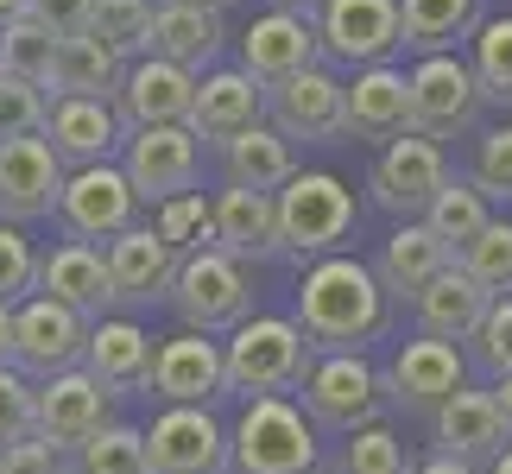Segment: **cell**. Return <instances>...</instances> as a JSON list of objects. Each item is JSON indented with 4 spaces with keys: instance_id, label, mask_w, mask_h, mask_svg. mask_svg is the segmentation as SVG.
<instances>
[{
    "instance_id": "28",
    "label": "cell",
    "mask_w": 512,
    "mask_h": 474,
    "mask_svg": "<svg viewBox=\"0 0 512 474\" xmlns=\"http://www.w3.org/2000/svg\"><path fill=\"white\" fill-rule=\"evenodd\" d=\"M215 215V253H228V260H285V247H279V209H272V196L260 190H222L209 203Z\"/></svg>"
},
{
    "instance_id": "53",
    "label": "cell",
    "mask_w": 512,
    "mask_h": 474,
    "mask_svg": "<svg viewBox=\"0 0 512 474\" xmlns=\"http://www.w3.org/2000/svg\"><path fill=\"white\" fill-rule=\"evenodd\" d=\"M279 7H285V13H298V19H317L323 0H279Z\"/></svg>"
},
{
    "instance_id": "24",
    "label": "cell",
    "mask_w": 512,
    "mask_h": 474,
    "mask_svg": "<svg viewBox=\"0 0 512 474\" xmlns=\"http://www.w3.org/2000/svg\"><path fill=\"white\" fill-rule=\"evenodd\" d=\"M430 437H437V456H456L468 468H487L512 443V424L500 418V405L487 399V392H456L437 418H430Z\"/></svg>"
},
{
    "instance_id": "35",
    "label": "cell",
    "mask_w": 512,
    "mask_h": 474,
    "mask_svg": "<svg viewBox=\"0 0 512 474\" xmlns=\"http://www.w3.org/2000/svg\"><path fill=\"white\" fill-rule=\"evenodd\" d=\"M418 222H424L430 234H437V241H443L449 253H462V247L475 241V234H481L487 222H494V209H487V196H481L475 184H468V177H449V184H443L437 196H430V209L418 215Z\"/></svg>"
},
{
    "instance_id": "25",
    "label": "cell",
    "mask_w": 512,
    "mask_h": 474,
    "mask_svg": "<svg viewBox=\"0 0 512 474\" xmlns=\"http://www.w3.org/2000/svg\"><path fill=\"white\" fill-rule=\"evenodd\" d=\"M260 108H266V89L253 83L247 70H203L196 76L184 127L196 133V140H234V133L260 127Z\"/></svg>"
},
{
    "instance_id": "29",
    "label": "cell",
    "mask_w": 512,
    "mask_h": 474,
    "mask_svg": "<svg viewBox=\"0 0 512 474\" xmlns=\"http://www.w3.org/2000/svg\"><path fill=\"white\" fill-rule=\"evenodd\" d=\"M449 266H456V253H449L424 222H405V228L380 247V266H373V279H380L386 304H418V291L437 279V272H449Z\"/></svg>"
},
{
    "instance_id": "13",
    "label": "cell",
    "mask_w": 512,
    "mask_h": 474,
    "mask_svg": "<svg viewBox=\"0 0 512 474\" xmlns=\"http://www.w3.org/2000/svg\"><path fill=\"white\" fill-rule=\"evenodd\" d=\"M317 45L336 57V64H392V51L405 45L399 38V0H323L317 7Z\"/></svg>"
},
{
    "instance_id": "8",
    "label": "cell",
    "mask_w": 512,
    "mask_h": 474,
    "mask_svg": "<svg viewBox=\"0 0 512 474\" xmlns=\"http://www.w3.org/2000/svg\"><path fill=\"white\" fill-rule=\"evenodd\" d=\"M140 196H133L127 184V171L121 165H83V171H70L64 177V196H57V222L70 228V241H114V234H127V228H140Z\"/></svg>"
},
{
    "instance_id": "16",
    "label": "cell",
    "mask_w": 512,
    "mask_h": 474,
    "mask_svg": "<svg viewBox=\"0 0 512 474\" xmlns=\"http://www.w3.org/2000/svg\"><path fill=\"white\" fill-rule=\"evenodd\" d=\"M146 392L165 405H215L228 392V367H222V342L209 335H165L152 348V373H146Z\"/></svg>"
},
{
    "instance_id": "36",
    "label": "cell",
    "mask_w": 512,
    "mask_h": 474,
    "mask_svg": "<svg viewBox=\"0 0 512 474\" xmlns=\"http://www.w3.org/2000/svg\"><path fill=\"white\" fill-rule=\"evenodd\" d=\"M51 64H57V38L38 26V19L19 13L13 26H0V76L32 89H51Z\"/></svg>"
},
{
    "instance_id": "30",
    "label": "cell",
    "mask_w": 512,
    "mask_h": 474,
    "mask_svg": "<svg viewBox=\"0 0 512 474\" xmlns=\"http://www.w3.org/2000/svg\"><path fill=\"white\" fill-rule=\"evenodd\" d=\"M487 304H494V298H487L462 266H449V272H437V279L418 291L411 310H418V335H430V342H475Z\"/></svg>"
},
{
    "instance_id": "41",
    "label": "cell",
    "mask_w": 512,
    "mask_h": 474,
    "mask_svg": "<svg viewBox=\"0 0 512 474\" xmlns=\"http://www.w3.org/2000/svg\"><path fill=\"white\" fill-rule=\"evenodd\" d=\"M456 266L487 291V298H512V222H487L475 241L456 253Z\"/></svg>"
},
{
    "instance_id": "38",
    "label": "cell",
    "mask_w": 512,
    "mask_h": 474,
    "mask_svg": "<svg viewBox=\"0 0 512 474\" xmlns=\"http://www.w3.org/2000/svg\"><path fill=\"white\" fill-rule=\"evenodd\" d=\"M152 234H159L177 260H190V253L215 247V215H209V203L196 190H184V196H171V203L152 209Z\"/></svg>"
},
{
    "instance_id": "50",
    "label": "cell",
    "mask_w": 512,
    "mask_h": 474,
    "mask_svg": "<svg viewBox=\"0 0 512 474\" xmlns=\"http://www.w3.org/2000/svg\"><path fill=\"white\" fill-rule=\"evenodd\" d=\"M411 474H481V468H468V462H456V456H430V462H418Z\"/></svg>"
},
{
    "instance_id": "34",
    "label": "cell",
    "mask_w": 512,
    "mask_h": 474,
    "mask_svg": "<svg viewBox=\"0 0 512 474\" xmlns=\"http://www.w3.org/2000/svg\"><path fill=\"white\" fill-rule=\"evenodd\" d=\"M121 76L127 64L114 57L102 38H64L57 45V64H51V89L57 95H89V102H108V95H121Z\"/></svg>"
},
{
    "instance_id": "52",
    "label": "cell",
    "mask_w": 512,
    "mask_h": 474,
    "mask_svg": "<svg viewBox=\"0 0 512 474\" xmlns=\"http://www.w3.org/2000/svg\"><path fill=\"white\" fill-rule=\"evenodd\" d=\"M487 399H494V405H500V418L512 424V373H506V380H494V392H487Z\"/></svg>"
},
{
    "instance_id": "47",
    "label": "cell",
    "mask_w": 512,
    "mask_h": 474,
    "mask_svg": "<svg viewBox=\"0 0 512 474\" xmlns=\"http://www.w3.org/2000/svg\"><path fill=\"white\" fill-rule=\"evenodd\" d=\"M475 361L494 373V380H506L512 373V298H494L475 329Z\"/></svg>"
},
{
    "instance_id": "55",
    "label": "cell",
    "mask_w": 512,
    "mask_h": 474,
    "mask_svg": "<svg viewBox=\"0 0 512 474\" xmlns=\"http://www.w3.org/2000/svg\"><path fill=\"white\" fill-rule=\"evenodd\" d=\"M19 13H26V0H0V26H13Z\"/></svg>"
},
{
    "instance_id": "44",
    "label": "cell",
    "mask_w": 512,
    "mask_h": 474,
    "mask_svg": "<svg viewBox=\"0 0 512 474\" xmlns=\"http://www.w3.org/2000/svg\"><path fill=\"white\" fill-rule=\"evenodd\" d=\"M32 418H38V386L19 367H0V449L32 443Z\"/></svg>"
},
{
    "instance_id": "19",
    "label": "cell",
    "mask_w": 512,
    "mask_h": 474,
    "mask_svg": "<svg viewBox=\"0 0 512 474\" xmlns=\"http://www.w3.org/2000/svg\"><path fill=\"white\" fill-rule=\"evenodd\" d=\"M102 260H108L114 304H127V310H152V304H165V298H171L177 253L159 241V234H152V222L127 228V234H114V241L102 247Z\"/></svg>"
},
{
    "instance_id": "56",
    "label": "cell",
    "mask_w": 512,
    "mask_h": 474,
    "mask_svg": "<svg viewBox=\"0 0 512 474\" xmlns=\"http://www.w3.org/2000/svg\"><path fill=\"white\" fill-rule=\"evenodd\" d=\"M184 7H209V13H228L234 0H184Z\"/></svg>"
},
{
    "instance_id": "39",
    "label": "cell",
    "mask_w": 512,
    "mask_h": 474,
    "mask_svg": "<svg viewBox=\"0 0 512 474\" xmlns=\"http://www.w3.org/2000/svg\"><path fill=\"white\" fill-rule=\"evenodd\" d=\"M468 70H475V83H481V102L512 108V13L475 26V64Z\"/></svg>"
},
{
    "instance_id": "49",
    "label": "cell",
    "mask_w": 512,
    "mask_h": 474,
    "mask_svg": "<svg viewBox=\"0 0 512 474\" xmlns=\"http://www.w3.org/2000/svg\"><path fill=\"white\" fill-rule=\"evenodd\" d=\"M0 474H70V456H57V449L45 443H13V449H0Z\"/></svg>"
},
{
    "instance_id": "22",
    "label": "cell",
    "mask_w": 512,
    "mask_h": 474,
    "mask_svg": "<svg viewBox=\"0 0 512 474\" xmlns=\"http://www.w3.org/2000/svg\"><path fill=\"white\" fill-rule=\"evenodd\" d=\"M127 140V121L108 102H89V95H57L45 108V146L57 152V165H108V152Z\"/></svg>"
},
{
    "instance_id": "33",
    "label": "cell",
    "mask_w": 512,
    "mask_h": 474,
    "mask_svg": "<svg viewBox=\"0 0 512 474\" xmlns=\"http://www.w3.org/2000/svg\"><path fill=\"white\" fill-rule=\"evenodd\" d=\"M481 0H399V38L418 57H443L462 38H475Z\"/></svg>"
},
{
    "instance_id": "37",
    "label": "cell",
    "mask_w": 512,
    "mask_h": 474,
    "mask_svg": "<svg viewBox=\"0 0 512 474\" xmlns=\"http://www.w3.org/2000/svg\"><path fill=\"white\" fill-rule=\"evenodd\" d=\"M89 38L121 57H146L152 51V0H95L89 7Z\"/></svg>"
},
{
    "instance_id": "10",
    "label": "cell",
    "mask_w": 512,
    "mask_h": 474,
    "mask_svg": "<svg viewBox=\"0 0 512 474\" xmlns=\"http://www.w3.org/2000/svg\"><path fill=\"white\" fill-rule=\"evenodd\" d=\"M146 437V468L152 474H234L228 462V430L209 405H165Z\"/></svg>"
},
{
    "instance_id": "42",
    "label": "cell",
    "mask_w": 512,
    "mask_h": 474,
    "mask_svg": "<svg viewBox=\"0 0 512 474\" xmlns=\"http://www.w3.org/2000/svg\"><path fill=\"white\" fill-rule=\"evenodd\" d=\"M418 462H411V449L392 437L386 424H367V430H354V437L336 449V468L329 474H411Z\"/></svg>"
},
{
    "instance_id": "15",
    "label": "cell",
    "mask_w": 512,
    "mask_h": 474,
    "mask_svg": "<svg viewBox=\"0 0 512 474\" xmlns=\"http://www.w3.org/2000/svg\"><path fill=\"white\" fill-rule=\"evenodd\" d=\"M121 171L140 203H152V209L171 203V196L196 190V133L190 127H133Z\"/></svg>"
},
{
    "instance_id": "20",
    "label": "cell",
    "mask_w": 512,
    "mask_h": 474,
    "mask_svg": "<svg viewBox=\"0 0 512 474\" xmlns=\"http://www.w3.org/2000/svg\"><path fill=\"white\" fill-rule=\"evenodd\" d=\"M32 291L51 298V304H64V310H76L83 323H102L114 310L108 260H102V247H89V241H64V247L38 253V285Z\"/></svg>"
},
{
    "instance_id": "5",
    "label": "cell",
    "mask_w": 512,
    "mask_h": 474,
    "mask_svg": "<svg viewBox=\"0 0 512 474\" xmlns=\"http://www.w3.org/2000/svg\"><path fill=\"white\" fill-rule=\"evenodd\" d=\"M177 323L190 335H228L241 329L253 316V279L241 260H228V253H190V260H177V279H171V298Z\"/></svg>"
},
{
    "instance_id": "45",
    "label": "cell",
    "mask_w": 512,
    "mask_h": 474,
    "mask_svg": "<svg viewBox=\"0 0 512 474\" xmlns=\"http://www.w3.org/2000/svg\"><path fill=\"white\" fill-rule=\"evenodd\" d=\"M45 108H51L45 89L0 76V140H38L45 133Z\"/></svg>"
},
{
    "instance_id": "40",
    "label": "cell",
    "mask_w": 512,
    "mask_h": 474,
    "mask_svg": "<svg viewBox=\"0 0 512 474\" xmlns=\"http://www.w3.org/2000/svg\"><path fill=\"white\" fill-rule=\"evenodd\" d=\"M70 474H152L146 468V437L133 424H108L70 456Z\"/></svg>"
},
{
    "instance_id": "31",
    "label": "cell",
    "mask_w": 512,
    "mask_h": 474,
    "mask_svg": "<svg viewBox=\"0 0 512 474\" xmlns=\"http://www.w3.org/2000/svg\"><path fill=\"white\" fill-rule=\"evenodd\" d=\"M222 13L209 7H184V0H165V7H152V51L146 57H165L177 70H209L215 51H222Z\"/></svg>"
},
{
    "instance_id": "1",
    "label": "cell",
    "mask_w": 512,
    "mask_h": 474,
    "mask_svg": "<svg viewBox=\"0 0 512 474\" xmlns=\"http://www.w3.org/2000/svg\"><path fill=\"white\" fill-rule=\"evenodd\" d=\"M291 323L304 329V342L317 354H361L367 342H380L392 329V304L380 279H373V266H361L354 253H329V260L304 266Z\"/></svg>"
},
{
    "instance_id": "6",
    "label": "cell",
    "mask_w": 512,
    "mask_h": 474,
    "mask_svg": "<svg viewBox=\"0 0 512 474\" xmlns=\"http://www.w3.org/2000/svg\"><path fill=\"white\" fill-rule=\"evenodd\" d=\"M298 399H304V418L317 430H336V437H354V430L386 418V386L367 354H317Z\"/></svg>"
},
{
    "instance_id": "11",
    "label": "cell",
    "mask_w": 512,
    "mask_h": 474,
    "mask_svg": "<svg viewBox=\"0 0 512 474\" xmlns=\"http://www.w3.org/2000/svg\"><path fill=\"white\" fill-rule=\"evenodd\" d=\"M114 424V392L102 380H89L83 367L70 373H51V380H38V418H32V437L57 449V456H76L95 430Z\"/></svg>"
},
{
    "instance_id": "43",
    "label": "cell",
    "mask_w": 512,
    "mask_h": 474,
    "mask_svg": "<svg viewBox=\"0 0 512 474\" xmlns=\"http://www.w3.org/2000/svg\"><path fill=\"white\" fill-rule=\"evenodd\" d=\"M468 184H475L487 203H512V127H487L481 140H475Z\"/></svg>"
},
{
    "instance_id": "4",
    "label": "cell",
    "mask_w": 512,
    "mask_h": 474,
    "mask_svg": "<svg viewBox=\"0 0 512 474\" xmlns=\"http://www.w3.org/2000/svg\"><path fill=\"white\" fill-rule=\"evenodd\" d=\"M228 462L234 474H323V443L291 399H247L228 430Z\"/></svg>"
},
{
    "instance_id": "9",
    "label": "cell",
    "mask_w": 512,
    "mask_h": 474,
    "mask_svg": "<svg viewBox=\"0 0 512 474\" xmlns=\"http://www.w3.org/2000/svg\"><path fill=\"white\" fill-rule=\"evenodd\" d=\"M380 386H386L392 411H405V418H437V411L468 386V361H462L456 342H430V335H418V342H405L399 354H392Z\"/></svg>"
},
{
    "instance_id": "46",
    "label": "cell",
    "mask_w": 512,
    "mask_h": 474,
    "mask_svg": "<svg viewBox=\"0 0 512 474\" xmlns=\"http://www.w3.org/2000/svg\"><path fill=\"white\" fill-rule=\"evenodd\" d=\"M32 285H38V247L19 228L0 222V304L32 298Z\"/></svg>"
},
{
    "instance_id": "26",
    "label": "cell",
    "mask_w": 512,
    "mask_h": 474,
    "mask_svg": "<svg viewBox=\"0 0 512 474\" xmlns=\"http://www.w3.org/2000/svg\"><path fill=\"white\" fill-rule=\"evenodd\" d=\"M152 335L133 323V316H102L89 323V342H83V373L102 380L114 399L121 392H146V373H152Z\"/></svg>"
},
{
    "instance_id": "17",
    "label": "cell",
    "mask_w": 512,
    "mask_h": 474,
    "mask_svg": "<svg viewBox=\"0 0 512 474\" xmlns=\"http://www.w3.org/2000/svg\"><path fill=\"white\" fill-rule=\"evenodd\" d=\"M64 165L57 152L38 140H0V222L26 228L38 215H57V196H64Z\"/></svg>"
},
{
    "instance_id": "14",
    "label": "cell",
    "mask_w": 512,
    "mask_h": 474,
    "mask_svg": "<svg viewBox=\"0 0 512 474\" xmlns=\"http://www.w3.org/2000/svg\"><path fill=\"white\" fill-rule=\"evenodd\" d=\"M449 184V165H443V146L437 140H418V133H399V140H386L380 158H373V203L405 215V222H418L430 209V196Z\"/></svg>"
},
{
    "instance_id": "21",
    "label": "cell",
    "mask_w": 512,
    "mask_h": 474,
    "mask_svg": "<svg viewBox=\"0 0 512 474\" xmlns=\"http://www.w3.org/2000/svg\"><path fill=\"white\" fill-rule=\"evenodd\" d=\"M317 51H323V45H317V26H310V19H298V13H285V7L260 13V19L241 32V70H247L260 89H272V83H285V76L310 70V64H317Z\"/></svg>"
},
{
    "instance_id": "54",
    "label": "cell",
    "mask_w": 512,
    "mask_h": 474,
    "mask_svg": "<svg viewBox=\"0 0 512 474\" xmlns=\"http://www.w3.org/2000/svg\"><path fill=\"white\" fill-rule=\"evenodd\" d=\"M481 474H512V443H506V449H500V456H494V462H487Z\"/></svg>"
},
{
    "instance_id": "3",
    "label": "cell",
    "mask_w": 512,
    "mask_h": 474,
    "mask_svg": "<svg viewBox=\"0 0 512 474\" xmlns=\"http://www.w3.org/2000/svg\"><path fill=\"white\" fill-rule=\"evenodd\" d=\"M272 209H279L285 260H329V253H342V241L361 222L354 190L336 171H291L285 190H272Z\"/></svg>"
},
{
    "instance_id": "51",
    "label": "cell",
    "mask_w": 512,
    "mask_h": 474,
    "mask_svg": "<svg viewBox=\"0 0 512 474\" xmlns=\"http://www.w3.org/2000/svg\"><path fill=\"white\" fill-rule=\"evenodd\" d=\"M0 367H13V304H0Z\"/></svg>"
},
{
    "instance_id": "27",
    "label": "cell",
    "mask_w": 512,
    "mask_h": 474,
    "mask_svg": "<svg viewBox=\"0 0 512 474\" xmlns=\"http://www.w3.org/2000/svg\"><path fill=\"white\" fill-rule=\"evenodd\" d=\"M196 76L165 64V57H140L121 76V121L127 127H184L190 121Z\"/></svg>"
},
{
    "instance_id": "18",
    "label": "cell",
    "mask_w": 512,
    "mask_h": 474,
    "mask_svg": "<svg viewBox=\"0 0 512 474\" xmlns=\"http://www.w3.org/2000/svg\"><path fill=\"white\" fill-rule=\"evenodd\" d=\"M266 114L272 133H285V140H310V146L342 140V83L323 64H310L266 89Z\"/></svg>"
},
{
    "instance_id": "48",
    "label": "cell",
    "mask_w": 512,
    "mask_h": 474,
    "mask_svg": "<svg viewBox=\"0 0 512 474\" xmlns=\"http://www.w3.org/2000/svg\"><path fill=\"white\" fill-rule=\"evenodd\" d=\"M89 7H95V0H26V19H38V26L64 45V38L89 32Z\"/></svg>"
},
{
    "instance_id": "2",
    "label": "cell",
    "mask_w": 512,
    "mask_h": 474,
    "mask_svg": "<svg viewBox=\"0 0 512 474\" xmlns=\"http://www.w3.org/2000/svg\"><path fill=\"white\" fill-rule=\"evenodd\" d=\"M310 361H317V348L304 342V329L291 316H247L222 342L228 392H247V399H291L304 386Z\"/></svg>"
},
{
    "instance_id": "23",
    "label": "cell",
    "mask_w": 512,
    "mask_h": 474,
    "mask_svg": "<svg viewBox=\"0 0 512 474\" xmlns=\"http://www.w3.org/2000/svg\"><path fill=\"white\" fill-rule=\"evenodd\" d=\"M342 133H348V140H373V146L411 133L405 70H392V64L354 70V83H342Z\"/></svg>"
},
{
    "instance_id": "32",
    "label": "cell",
    "mask_w": 512,
    "mask_h": 474,
    "mask_svg": "<svg viewBox=\"0 0 512 474\" xmlns=\"http://www.w3.org/2000/svg\"><path fill=\"white\" fill-rule=\"evenodd\" d=\"M222 171H228V190L272 196V190H285V177L298 165H291V140H285V133H272L260 121V127L234 133V140H222Z\"/></svg>"
},
{
    "instance_id": "12",
    "label": "cell",
    "mask_w": 512,
    "mask_h": 474,
    "mask_svg": "<svg viewBox=\"0 0 512 474\" xmlns=\"http://www.w3.org/2000/svg\"><path fill=\"white\" fill-rule=\"evenodd\" d=\"M83 342H89V323L51 298H19L13 304V367L26 380H51V373H70L83 367Z\"/></svg>"
},
{
    "instance_id": "7",
    "label": "cell",
    "mask_w": 512,
    "mask_h": 474,
    "mask_svg": "<svg viewBox=\"0 0 512 474\" xmlns=\"http://www.w3.org/2000/svg\"><path fill=\"white\" fill-rule=\"evenodd\" d=\"M405 102H411V133L437 146L456 140V133H475L481 121V83L456 51L418 57V70L405 76Z\"/></svg>"
}]
</instances>
